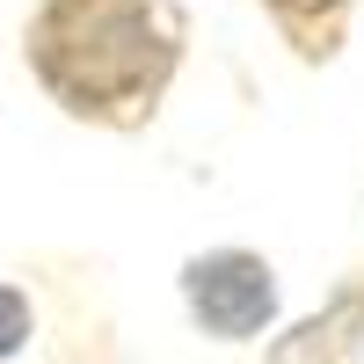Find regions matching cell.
Masks as SVG:
<instances>
[{"label":"cell","instance_id":"277c9868","mask_svg":"<svg viewBox=\"0 0 364 364\" xmlns=\"http://www.w3.org/2000/svg\"><path fill=\"white\" fill-rule=\"evenodd\" d=\"M255 8L299 66H336L350 51V29H357L364 0H255Z\"/></svg>","mask_w":364,"mask_h":364},{"label":"cell","instance_id":"6da1fadb","mask_svg":"<svg viewBox=\"0 0 364 364\" xmlns=\"http://www.w3.org/2000/svg\"><path fill=\"white\" fill-rule=\"evenodd\" d=\"M22 66L58 117L87 132H146L190 66V15L175 0H37Z\"/></svg>","mask_w":364,"mask_h":364},{"label":"cell","instance_id":"3957f363","mask_svg":"<svg viewBox=\"0 0 364 364\" xmlns=\"http://www.w3.org/2000/svg\"><path fill=\"white\" fill-rule=\"evenodd\" d=\"M269 364H364V277L336 284L321 314L269 343Z\"/></svg>","mask_w":364,"mask_h":364},{"label":"cell","instance_id":"7a4b0ae2","mask_svg":"<svg viewBox=\"0 0 364 364\" xmlns=\"http://www.w3.org/2000/svg\"><path fill=\"white\" fill-rule=\"evenodd\" d=\"M182 314L211 343H262L284 314V277L255 248H204L182 262Z\"/></svg>","mask_w":364,"mask_h":364},{"label":"cell","instance_id":"5b68a950","mask_svg":"<svg viewBox=\"0 0 364 364\" xmlns=\"http://www.w3.org/2000/svg\"><path fill=\"white\" fill-rule=\"evenodd\" d=\"M29 336H37V306H29V291H22V284L0 277V364L22 357V350H29Z\"/></svg>","mask_w":364,"mask_h":364}]
</instances>
